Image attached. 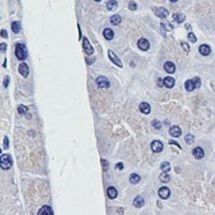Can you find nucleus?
Returning a JSON list of instances; mask_svg holds the SVG:
<instances>
[{"mask_svg": "<svg viewBox=\"0 0 215 215\" xmlns=\"http://www.w3.org/2000/svg\"><path fill=\"white\" fill-rule=\"evenodd\" d=\"M15 55L18 60L20 61H24L27 59L28 57V51H27V48H26V46L24 44H21V43H18L16 45V48H15Z\"/></svg>", "mask_w": 215, "mask_h": 215, "instance_id": "1", "label": "nucleus"}, {"mask_svg": "<svg viewBox=\"0 0 215 215\" xmlns=\"http://www.w3.org/2000/svg\"><path fill=\"white\" fill-rule=\"evenodd\" d=\"M13 165L12 157L8 154H4L0 157V167L2 170H9Z\"/></svg>", "mask_w": 215, "mask_h": 215, "instance_id": "2", "label": "nucleus"}, {"mask_svg": "<svg viewBox=\"0 0 215 215\" xmlns=\"http://www.w3.org/2000/svg\"><path fill=\"white\" fill-rule=\"evenodd\" d=\"M96 83L100 88H108L110 86V82L107 78L105 76H98L96 78Z\"/></svg>", "mask_w": 215, "mask_h": 215, "instance_id": "3", "label": "nucleus"}, {"mask_svg": "<svg viewBox=\"0 0 215 215\" xmlns=\"http://www.w3.org/2000/svg\"><path fill=\"white\" fill-rule=\"evenodd\" d=\"M153 11L160 18H166L169 15V11L164 7H153Z\"/></svg>", "mask_w": 215, "mask_h": 215, "instance_id": "4", "label": "nucleus"}, {"mask_svg": "<svg viewBox=\"0 0 215 215\" xmlns=\"http://www.w3.org/2000/svg\"><path fill=\"white\" fill-rule=\"evenodd\" d=\"M82 47H83V49H84V52L86 53L88 56L93 54L94 50L92 47H91L89 41L87 40V38H83V40H82Z\"/></svg>", "mask_w": 215, "mask_h": 215, "instance_id": "5", "label": "nucleus"}, {"mask_svg": "<svg viewBox=\"0 0 215 215\" xmlns=\"http://www.w3.org/2000/svg\"><path fill=\"white\" fill-rule=\"evenodd\" d=\"M151 149H152V151H153V152H155V153H160V152L163 151L164 145H163V143H162L161 141H158V140L153 141L152 144H151Z\"/></svg>", "mask_w": 215, "mask_h": 215, "instance_id": "6", "label": "nucleus"}, {"mask_svg": "<svg viewBox=\"0 0 215 215\" xmlns=\"http://www.w3.org/2000/svg\"><path fill=\"white\" fill-rule=\"evenodd\" d=\"M18 70H19V73L23 76V78H26L29 75V67L26 63L20 64L19 67H18Z\"/></svg>", "mask_w": 215, "mask_h": 215, "instance_id": "7", "label": "nucleus"}, {"mask_svg": "<svg viewBox=\"0 0 215 215\" xmlns=\"http://www.w3.org/2000/svg\"><path fill=\"white\" fill-rule=\"evenodd\" d=\"M108 56H109V59L111 60V61L112 63H114L116 64V66H118L119 67H123V64H122V61H120V59L117 57V56L114 54V53L112 51H108Z\"/></svg>", "mask_w": 215, "mask_h": 215, "instance_id": "8", "label": "nucleus"}, {"mask_svg": "<svg viewBox=\"0 0 215 215\" xmlns=\"http://www.w3.org/2000/svg\"><path fill=\"white\" fill-rule=\"evenodd\" d=\"M138 47H139V49L142 50V51H147V50H149L150 48V43L145 38H141V39L138 41Z\"/></svg>", "mask_w": 215, "mask_h": 215, "instance_id": "9", "label": "nucleus"}, {"mask_svg": "<svg viewBox=\"0 0 215 215\" xmlns=\"http://www.w3.org/2000/svg\"><path fill=\"white\" fill-rule=\"evenodd\" d=\"M54 211H53L52 207H50L48 205H44L40 208V210L38 211V215H53Z\"/></svg>", "mask_w": 215, "mask_h": 215, "instance_id": "10", "label": "nucleus"}, {"mask_svg": "<svg viewBox=\"0 0 215 215\" xmlns=\"http://www.w3.org/2000/svg\"><path fill=\"white\" fill-rule=\"evenodd\" d=\"M170 191L169 188L166 186L161 187L160 189H159V196H160L162 199H167L170 197Z\"/></svg>", "mask_w": 215, "mask_h": 215, "instance_id": "11", "label": "nucleus"}, {"mask_svg": "<svg viewBox=\"0 0 215 215\" xmlns=\"http://www.w3.org/2000/svg\"><path fill=\"white\" fill-rule=\"evenodd\" d=\"M170 135L173 138H178L181 135V128L178 127V126H172V127L170 128Z\"/></svg>", "mask_w": 215, "mask_h": 215, "instance_id": "12", "label": "nucleus"}, {"mask_svg": "<svg viewBox=\"0 0 215 215\" xmlns=\"http://www.w3.org/2000/svg\"><path fill=\"white\" fill-rule=\"evenodd\" d=\"M139 109L143 114L148 115V114H150V112H151V106H150L147 102H142L139 105Z\"/></svg>", "mask_w": 215, "mask_h": 215, "instance_id": "13", "label": "nucleus"}, {"mask_svg": "<svg viewBox=\"0 0 215 215\" xmlns=\"http://www.w3.org/2000/svg\"><path fill=\"white\" fill-rule=\"evenodd\" d=\"M192 155L196 160H200V159L204 157V152H203V150L200 148V147H196L195 149H193Z\"/></svg>", "mask_w": 215, "mask_h": 215, "instance_id": "14", "label": "nucleus"}, {"mask_svg": "<svg viewBox=\"0 0 215 215\" xmlns=\"http://www.w3.org/2000/svg\"><path fill=\"white\" fill-rule=\"evenodd\" d=\"M164 67H165V70H166L167 73H173L176 72V66H175V64L172 63V61H167V63H165Z\"/></svg>", "mask_w": 215, "mask_h": 215, "instance_id": "15", "label": "nucleus"}, {"mask_svg": "<svg viewBox=\"0 0 215 215\" xmlns=\"http://www.w3.org/2000/svg\"><path fill=\"white\" fill-rule=\"evenodd\" d=\"M163 83H164V85L166 87L172 88V87H173V85H175L176 81H175V79H173V78H170V76H167V78H164Z\"/></svg>", "mask_w": 215, "mask_h": 215, "instance_id": "16", "label": "nucleus"}, {"mask_svg": "<svg viewBox=\"0 0 215 215\" xmlns=\"http://www.w3.org/2000/svg\"><path fill=\"white\" fill-rule=\"evenodd\" d=\"M199 53L202 56H208V55H210L211 49H210V47L207 45H201L199 47Z\"/></svg>", "mask_w": 215, "mask_h": 215, "instance_id": "17", "label": "nucleus"}, {"mask_svg": "<svg viewBox=\"0 0 215 215\" xmlns=\"http://www.w3.org/2000/svg\"><path fill=\"white\" fill-rule=\"evenodd\" d=\"M106 7H107V9L109 11H114L118 7V3H117L116 0H109L107 2V4H106Z\"/></svg>", "mask_w": 215, "mask_h": 215, "instance_id": "18", "label": "nucleus"}, {"mask_svg": "<svg viewBox=\"0 0 215 215\" xmlns=\"http://www.w3.org/2000/svg\"><path fill=\"white\" fill-rule=\"evenodd\" d=\"M103 36L106 40H112L114 38V32L109 28H106L104 31H103Z\"/></svg>", "mask_w": 215, "mask_h": 215, "instance_id": "19", "label": "nucleus"}, {"mask_svg": "<svg viewBox=\"0 0 215 215\" xmlns=\"http://www.w3.org/2000/svg\"><path fill=\"white\" fill-rule=\"evenodd\" d=\"M107 194H108V197L111 199H114V198H116L117 197V190H116V188H114L113 186H110L109 188L107 189Z\"/></svg>", "mask_w": 215, "mask_h": 215, "instance_id": "20", "label": "nucleus"}, {"mask_svg": "<svg viewBox=\"0 0 215 215\" xmlns=\"http://www.w3.org/2000/svg\"><path fill=\"white\" fill-rule=\"evenodd\" d=\"M133 204H134V206H136V207L140 208L145 204V200H144V198H142L141 196H137L136 198L134 199Z\"/></svg>", "mask_w": 215, "mask_h": 215, "instance_id": "21", "label": "nucleus"}, {"mask_svg": "<svg viewBox=\"0 0 215 215\" xmlns=\"http://www.w3.org/2000/svg\"><path fill=\"white\" fill-rule=\"evenodd\" d=\"M129 179H130L131 184H136L141 181V176L138 175V173H131V176H129Z\"/></svg>", "mask_w": 215, "mask_h": 215, "instance_id": "22", "label": "nucleus"}, {"mask_svg": "<svg viewBox=\"0 0 215 215\" xmlns=\"http://www.w3.org/2000/svg\"><path fill=\"white\" fill-rule=\"evenodd\" d=\"M11 28H12V31L14 33H19L21 31V24H20L19 21H14L11 25Z\"/></svg>", "mask_w": 215, "mask_h": 215, "instance_id": "23", "label": "nucleus"}, {"mask_svg": "<svg viewBox=\"0 0 215 215\" xmlns=\"http://www.w3.org/2000/svg\"><path fill=\"white\" fill-rule=\"evenodd\" d=\"M121 21H122V19H121V17H120L119 15H113V16L110 18V22H111V24L114 25V26L119 25L120 23H121Z\"/></svg>", "mask_w": 215, "mask_h": 215, "instance_id": "24", "label": "nucleus"}, {"mask_svg": "<svg viewBox=\"0 0 215 215\" xmlns=\"http://www.w3.org/2000/svg\"><path fill=\"white\" fill-rule=\"evenodd\" d=\"M184 86H185V89H186L187 91H193V89L195 88L192 79H188V80L185 81Z\"/></svg>", "mask_w": 215, "mask_h": 215, "instance_id": "25", "label": "nucleus"}, {"mask_svg": "<svg viewBox=\"0 0 215 215\" xmlns=\"http://www.w3.org/2000/svg\"><path fill=\"white\" fill-rule=\"evenodd\" d=\"M170 179V176L167 175V173L163 172V173H161L160 175V181L162 182H169Z\"/></svg>", "mask_w": 215, "mask_h": 215, "instance_id": "26", "label": "nucleus"}, {"mask_svg": "<svg viewBox=\"0 0 215 215\" xmlns=\"http://www.w3.org/2000/svg\"><path fill=\"white\" fill-rule=\"evenodd\" d=\"M173 17L178 23H182L184 21V19H185V16L182 15V14H173Z\"/></svg>", "mask_w": 215, "mask_h": 215, "instance_id": "27", "label": "nucleus"}, {"mask_svg": "<svg viewBox=\"0 0 215 215\" xmlns=\"http://www.w3.org/2000/svg\"><path fill=\"white\" fill-rule=\"evenodd\" d=\"M184 140H185V142H186V144L191 145V144H193V142H194V136L192 134H186L184 137Z\"/></svg>", "mask_w": 215, "mask_h": 215, "instance_id": "28", "label": "nucleus"}, {"mask_svg": "<svg viewBox=\"0 0 215 215\" xmlns=\"http://www.w3.org/2000/svg\"><path fill=\"white\" fill-rule=\"evenodd\" d=\"M161 170H163L165 173H167L170 170V163H167V162H164L163 164L161 165Z\"/></svg>", "mask_w": 215, "mask_h": 215, "instance_id": "29", "label": "nucleus"}, {"mask_svg": "<svg viewBox=\"0 0 215 215\" xmlns=\"http://www.w3.org/2000/svg\"><path fill=\"white\" fill-rule=\"evenodd\" d=\"M28 111V108L26 107L25 105H19L18 106V112L20 113V114H24V113H26Z\"/></svg>", "mask_w": 215, "mask_h": 215, "instance_id": "30", "label": "nucleus"}, {"mask_svg": "<svg viewBox=\"0 0 215 215\" xmlns=\"http://www.w3.org/2000/svg\"><path fill=\"white\" fill-rule=\"evenodd\" d=\"M192 80H193V83H194V86H195V88L200 87V85H201V80H200L199 78H194Z\"/></svg>", "mask_w": 215, "mask_h": 215, "instance_id": "31", "label": "nucleus"}, {"mask_svg": "<svg viewBox=\"0 0 215 215\" xmlns=\"http://www.w3.org/2000/svg\"><path fill=\"white\" fill-rule=\"evenodd\" d=\"M187 39L190 41L191 43H195L197 39H196V37H195V35H194L193 33H189L187 35Z\"/></svg>", "mask_w": 215, "mask_h": 215, "instance_id": "32", "label": "nucleus"}, {"mask_svg": "<svg viewBox=\"0 0 215 215\" xmlns=\"http://www.w3.org/2000/svg\"><path fill=\"white\" fill-rule=\"evenodd\" d=\"M101 163H102L103 170H104V172H106V170H108V166H109V163H108L107 160H101Z\"/></svg>", "mask_w": 215, "mask_h": 215, "instance_id": "33", "label": "nucleus"}, {"mask_svg": "<svg viewBox=\"0 0 215 215\" xmlns=\"http://www.w3.org/2000/svg\"><path fill=\"white\" fill-rule=\"evenodd\" d=\"M129 9L134 11L137 9V4L135 1H130V3H129Z\"/></svg>", "mask_w": 215, "mask_h": 215, "instance_id": "34", "label": "nucleus"}, {"mask_svg": "<svg viewBox=\"0 0 215 215\" xmlns=\"http://www.w3.org/2000/svg\"><path fill=\"white\" fill-rule=\"evenodd\" d=\"M3 147H4V150H7L9 148V139H8L7 136L4 137V142H3Z\"/></svg>", "mask_w": 215, "mask_h": 215, "instance_id": "35", "label": "nucleus"}, {"mask_svg": "<svg viewBox=\"0 0 215 215\" xmlns=\"http://www.w3.org/2000/svg\"><path fill=\"white\" fill-rule=\"evenodd\" d=\"M152 125L154 126L155 129H160L162 127V124L160 121H158V120H154V121L152 122Z\"/></svg>", "mask_w": 215, "mask_h": 215, "instance_id": "36", "label": "nucleus"}, {"mask_svg": "<svg viewBox=\"0 0 215 215\" xmlns=\"http://www.w3.org/2000/svg\"><path fill=\"white\" fill-rule=\"evenodd\" d=\"M9 81H10L9 76H5V78H4V80H3V86H4L5 88H7V87H8V84H9Z\"/></svg>", "mask_w": 215, "mask_h": 215, "instance_id": "37", "label": "nucleus"}, {"mask_svg": "<svg viewBox=\"0 0 215 215\" xmlns=\"http://www.w3.org/2000/svg\"><path fill=\"white\" fill-rule=\"evenodd\" d=\"M6 49H7V45L5 43H1L0 44V52L2 53H5L6 52Z\"/></svg>", "mask_w": 215, "mask_h": 215, "instance_id": "38", "label": "nucleus"}, {"mask_svg": "<svg viewBox=\"0 0 215 215\" xmlns=\"http://www.w3.org/2000/svg\"><path fill=\"white\" fill-rule=\"evenodd\" d=\"M0 36L2 38H4V39H7L8 38V33L6 30H1L0 31Z\"/></svg>", "mask_w": 215, "mask_h": 215, "instance_id": "39", "label": "nucleus"}, {"mask_svg": "<svg viewBox=\"0 0 215 215\" xmlns=\"http://www.w3.org/2000/svg\"><path fill=\"white\" fill-rule=\"evenodd\" d=\"M181 46L185 50V52H189V46H188L187 43H181Z\"/></svg>", "mask_w": 215, "mask_h": 215, "instance_id": "40", "label": "nucleus"}, {"mask_svg": "<svg viewBox=\"0 0 215 215\" xmlns=\"http://www.w3.org/2000/svg\"><path fill=\"white\" fill-rule=\"evenodd\" d=\"M115 167H116L117 170H123V164H122V163H118V164H116Z\"/></svg>", "mask_w": 215, "mask_h": 215, "instance_id": "41", "label": "nucleus"}, {"mask_svg": "<svg viewBox=\"0 0 215 215\" xmlns=\"http://www.w3.org/2000/svg\"><path fill=\"white\" fill-rule=\"evenodd\" d=\"M170 144H175L176 146H178V148H181V146H179V144H178V143H176V142H175V141H170Z\"/></svg>", "mask_w": 215, "mask_h": 215, "instance_id": "42", "label": "nucleus"}, {"mask_svg": "<svg viewBox=\"0 0 215 215\" xmlns=\"http://www.w3.org/2000/svg\"><path fill=\"white\" fill-rule=\"evenodd\" d=\"M159 86H163V83H162V80H161V79L160 78H159Z\"/></svg>", "mask_w": 215, "mask_h": 215, "instance_id": "43", "label": "nucleus"}, {"mask_svg": "<svg viewBox=\"0 0 215 215\" xmlns=\"http://www.w3.org/2000/svg\"><path fill=\"white\" fill-rule=\"evenodd\" d=\"M170 2H173V3H175V2H176V1H178V0H170Z\"/></svg>", "mask_w": 215, "mask_h": 215, "instance_id": "44", "label": "nucleus"}, {"mask_svg": "<svg viewBox=\"0 0 215 215\" xmlns=\"http://www.w3.org/2000/svg\"><path fill=\"white\" fill-rule=\"evenodd\" d=\"M94 1H96V2H99V1H101V0H94Z\"/></svg>", "mask_w": 215, "mask_h": 215, "instance_id": "45", "label": "nucleus"}, {"mask_svg": "<svg viewBox=\"0 0 215 215\" xmlns=\"http://www.w3.org/2000/svg\"><path fill=\"white\" fill-rule=\"evenodd\" d=\"M1 153H2V150H1V149H0V154H1Z\"/></svg>", "mask_w": 215, "mask_h": 215, "instance_id": "46", "label": "nucleus"}]
</instances>
